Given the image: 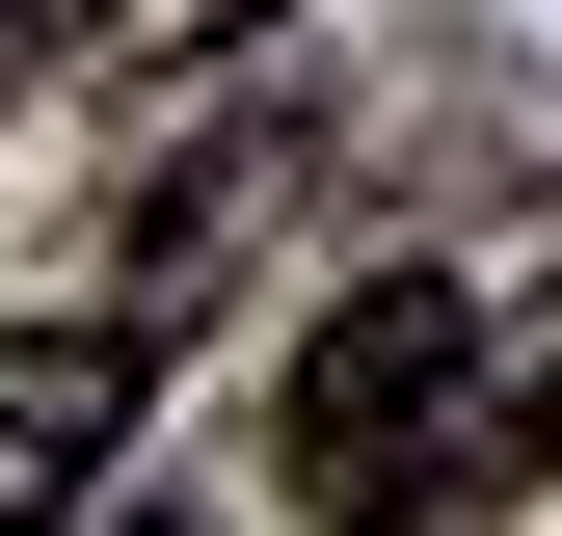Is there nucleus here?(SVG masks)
<instances>
[{"mask_svg": "<svg viewBox=\"0 0 562 536\" xmlns=\"http://www.w3.org/2000/svg\"><path fill=\"white\" fill-rule=\"evenodd\" d=\"M54 54H81V0H0V108H27V81H54Z\"/></svg>", "mask_w": 562, "mask_h": 536, "instance_id": "5", "label": "nucleus"}, {"mask_svg": "<svg viewBox=\"0 0 562 536\" xmlns=\"http://www.w3.org/2000/svg\"><path fill=\"white\" fill-rule=\"evenodd\" d=\"M482 456H509V402H482V295H456V268H375V295L295 349V510H322V536H429Z\"/></svg>", "mask_w": 562, "mask_h": 536, "instance_id": "1", "label": "nucleus"}, {"mask_svg": "<svg viewBox=\"0 0 562 536\" xmlns=\"http://www.w3.org/2000/svg\"><path fill=\"white\" fill-rule=\"evenodd\" d=\"M241 27H295V0H81V54H241Z\"/></svg>", "mask_w": 562, "mask_h": 536, "instance_id": "3", "label": "nucleus"}, {"mask_svg": "<svg viewBox=\"0 0 562 536\" xmlns=\"http://www.w3.org/2000/svg\"><path fill=\"white\" fill-rule=\"evenodd\" d=\"M134 456V322H0V536H54Z\"/></svg>", "mask_w": 562, "mask_h": 536, "instance_id": "2", "label": "nucleus"}, {"mask_svg": "<svg viewBox=\"0 0 562 536\" xmlns=\"http://www.w3.org/2000/svg\"><path fill=\"white\" fill-rule=\"evenodd\" d=\"M54 536H241V510H215V483H161V456H108V483L54 510Z\"/></svg>", "mask_w": 562, "mask_h": 536, "instance_id": "4", "label": "nucleus"}]
</instances>
